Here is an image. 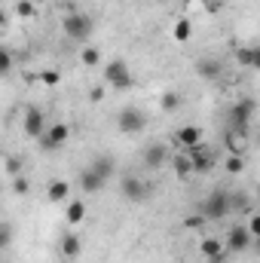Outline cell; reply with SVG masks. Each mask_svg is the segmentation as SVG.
Segmentation results:
<instances>
[{"instance_id": "obj_1", "label": "cell", "mask_w": 260, "mask_h": 263, "mask_svg": "<svg viewBox=\"0 0 260 263\" xmlns=\"http://www.w3.org/2000/svg\"><path fill=\"white\" fill-rule=\"evenodd\" d=\"M62 31H65L67 40L83 43V40H89V37H92L95 22H92V15H86V12H80V9H70L65 18H62Z\"/></svg>"}, {"instance_id": "obj_2", "label": "cell", "mask_w": 260, "mask_h": 263, "mask_svg": "<svg viewBox=\"0 0 260 263\" xmlns=\"http://www.w3.org/2000/svg\"><path fill=\"white\" fill-rule=\"evenodd\" d=\"M230 211H233L230 193H224V190H211L208 196L199 202V214H202L205 220H224Z\"/></svg>"}, {"instance_id": "obj_3", "label": "cell", "mask_w": 260, "mask_h": 263, "mask_svg": "<svg viewBox=\"0 0 260 263\" xmlns=\"http://www.w3.org/2000/svg\"><path fill=\"white\" fill-rule=\"evenodd\" d=\"M104 83L114 89H129L132 86V70L126 65V59H110L104 65Z\"/></svg>"}, {"instance_id": "obj_4", "label": "cell", "mask_w": 260, "mask_h": 263, "mask_svg": "<svg viewBox=\"0 0 260 263\" xmlns=\"http://www.w3.org/2000/svg\"><path fill=\"white\" fill-rule=\"evenodd\" d=\"M251 242H254V236L248 233V227H245V223L230 227V230H227V239H224V245H227V251H230V254H245V251L251 248Z\"/></svg>"}, {"instance_id": "obj_5", "label": "cell", "mask_w": 260, "mask_h": 263, "mask_svg": "<svg viewBox=\"0 0 260 263\" xmlns=\"http://www.w3.org/2000/svg\"><path fill=\"white\" fill-rule=\"evenodd\" d=\"M117 126L123 135H138V132L147 129V114L138 110V107H123L120 117H117Z\"/></svg>"}, {"instance_id": "obj_6", "label": "cell", "mask_w": 260, "mask_h": 263, "mask_svg": "<svg viewBox=\"0 0 260 263\" xmlns=\"http://www.w3.org/2000/svg\"><path fill=\"white\" fill-rule=\"evenodd\" d=\"M120 193H123V199H129V202H144V199L153 193V187L147 181H141L138 175H126L120 181Z\"/></svg>"}, {"instance_id": "obj_7", "label": "cell", "mask_w": 260, "mask_h": 263, "mask_svg": "<svg viewBox=\"0 0 260 263\" xmlns=\"http://www.w3.org/2000/svg\"><path fill=\"white\" fill-rule=\"evenodd\" d=\"M22 129L28 138H34V141H40L43 135H46V117H43V110L40 107H25V117H22Z\"/></svg>"}, {"instance_id": "obj_8", "label": "cell", "mask_w": 260, "mask_h": 263, "mask_svg": "<svg viewBox=\"0 0 260 263\" xmlns=\"http://www.w3.org/2000/svg\"><path fill=\"white\" fill-rule=\"evenodd\" d=\"M254 98H245V101H236L233 104V110H230V123H233V129L236 132H248V123H251V117H254Z\"/></svg>"}, {"instance_id": "obj_9", "label": "cell", "mask_w": 260, "mask_h": 263, "mask_svg": "<svg viewBox=\"0 0 260 263\" xmlns=\"http://www.w3.org/2000/svg\"><path fill=\"white\" fill-rule=\"evenodd\" d=\"M193 70H196V77H202V80L214 83V80H220L224 65H220V59H211V55H205V59H196Z\"/></svg>"}, {"instance_id": "obj_10", "label": "cell", "mask_w": 260, "mask_h": 263, "mask_svg": "<svg viewBox=\"0 0 260 263\" xmlns=\"http://www.w3.org/2000/svg\"><path fill=\"white\" fill-rule=\"evenodd\" d=\"M67 138H70V126L67 123H52L49 129H46V135L40 138V144L46 147V150H55V147H62Z\"/></svg>"}, {"instance_id": "obj_11", "label": "cell", "mask_w": 260, "mask_h": 263, "mask_svg": "<svg viewBox=\"0 0 260 263\" xmlns=\"http://www.w3.org/2000/svg\"><path fill=\"white\" fill-rule=\"evenodd\" d=\"M169 156H172V150H169L165 144H150V147L144 150L141 162H144L147 168H159V165H165V162H169Z\"/></svg>"}, {"instance_id": "obj_12", "label": "cell", "mask_w": 260, "mask_h": 263, "mask_svg": "<svg viewBox=\"0 0 260 263\" xmlns=\"http://www.w3.org/2000/svg\"><path fill=\"white\" fill-rule=\"evenodd\" d=\"M199 254H205L211 263H224V260H227V245H224L220 239H202Z\"/></svg>"}, {"instance_id": "obj_13", "label": "cell", "mask_w": 260, "mask_h": 263, "mask_svg": "<svg viewBox=\"0 0 260 263\" xmlns=\"http://www.w3.org/2000/svg\"><path fill=\"white\" fill-rule=\"evenodd\" d=\"M175 141L184 147V150H193L202 144V129L199 126H181V129L175 132Z\"/></svg>"}, {"instance_id": "obj_14", "label": "cell", "mask_w": 260, "mask_h": 263, "mask_svg": "<svg viewBox=\"0 0 260 263\" xmlns=\"http://www.w3.org/2000/svg\"><path fill=\"white\" fill-rule=\"evenodd\" d=\"M59 251H62V257H65V260H77V257L83 254V242H80V236H77L73 230L62 236V245H59Z\"/></svg>"}, {"instance_id": "obj_15", "label": "cell", "mask_w": 260, "mask_h": 263, "mask_svg": "<svg viewBox=\"0 0 260 263\" xmlns=\"http://www.w3.org/2000/svg\"><path fill=\"white\" fill-rule=\"evenodd\" d=\"M77 184H80V190H83V193H98V190H104V184H107V181H104L98 172H92V168H83Z\"/></svg>"}, {"instance_id": "obj_16", "label": "cell", "mask_w": 260, "mask_h": 263, "mask_svg": "<svg viewBox=\"0 0 260 263\" xmlns=\"http://www.w3.org/2000/svg\"><path fill=\"white\" fill-rule=\"evenodd\" d=\"M46 199L49 202H70V184L67 181H62V178H52L49 184H46Z\"/></svg>"}, {"instance_id": "obj_17", "label": "cell", "mask_w": 260, "mask_h": 263, "mask_svg": "<svg viewBox=\"0 0 260 263\" xmlns=\"http://www.w3.org/2000/svg\"><path fill=\"white\" fill-rule=\"evenodd\" d=\"M187 156H190V165H193V172H208L211 165H214V159H211V153L199 144L193 150H187Z\"/></svg>"}, {"instance_id": "obj_18", "label": "cell", "mask_w": 260, "mask_h": 263, "mask_svg": "<svg viewBox=\"0 0 260 263\" xmlns=\"http://www.w3.org/2000/svg\"><path fill=\"white\" fill-rule=\"evenodd\" d=\"M92 172H98L104 181H110L114 178V172H117V162H114V156H107V153H101V156H95L92 159V165H89Z\"/></svg>"}, {"instance_id": "obj_19", "label": "cell", "mask_w": 260, "mask_h": 263, "mask_svg": "<svg viewBox=\"0 0 260 263\" xmlns=\"http://www.w3.org/2000/svg\"><path fill=\"white\" fill-rule=\"evenodd\" d=\"M65 220L70 223V227H80V223L86 220V202H80V199L67 202L65 205Z\"/></svg>"}, {"instance_id": "obj_20", "label": "cell", "mask_w": 260, "mask_h": 263, "mask_svg": "<svg viewBox=\"0 0 260 263\" xmlns=\"http://www.w3.org/2000/svg\"><path fill=\"white\" fill-rule=\"evenodd\" d=\"M193 37V22L190 18H178L175 25H172V40L175 43H187Z\"/></svg>"}, {"instance_id": "obj_21", "label": "cell", "mask_w": 260, "mask_h": 263, "mask_svg": "<svg viewBox=\"0 0 260 263\" xmlns=\"http://www.w3.org/2000/svg\"><path fill=\"white\" fill-rule=\"evenodd\" d=\"M224 168H227V175H242L245 172V153H230L224 159Z\"/></svg>"}, {"instance_id": "obj_22", "label": "cell", "mask_w": 260, "mask_h": 263, "mask_svg": "<svg viewBox=\"0 0 260 263\" xmlns=\"http://www.w3.org/2000/svg\"><path fill=\"white\" fill-rule=\"evenodd\" d=\"M80 62L86 67H98L101 65V49H98V46H86V49L80 52Z\"/></svg>"}, {"instance_id": "obj_23", "label": "cell", "mask_w": 260, "mask_h": 263, "mask_svg": "<svg viewBox=\"0 0 260 263\" xmlns=\"http://www.w3.org/2000/svg\"><path fill=\"white\" fill-rule=\"evenodd\" d=\"M159 107H162L165 114H175V110L181 107V95H178V92H162V98H159Z\"/></svg>"}, {"instance_id": "obj_24", "label": "cell", "mask_w": 260, "mask_h": 263, "mask_svg": "<svg viewBox=\"0 0 260 263\" xmlns=\"http://www.w3.org/2000/svg\"><path fill=\"white\" fill-rule=\"evenodd\" d=\"M230 205L239 214H251V199L245 196V193H230Z\"/></svg>"}, {"instance_id": "obj_25", "label": "cell", "mask_w": 260, "mask_h": 263, "mask_svg": "<svg viewBox=\"0 0 260 263\" xmlns=\"http://www.w3.org/2000/svg\"><path fill=\"white\" fill-rule=\"evenodd\" d=\"M15 15L34 18V15H37V3H34V0H18V3H15Z\"/></svg>"}, {"instance_id": "obj_26", "label": "cell", "mask_w": 260, "mask_h": 263, "mask_svg": "<svg viewBox=\"0 0 260 263\" xmlns=\"http://www.w3.org/2000/svg\"><path fill=\"white\" fill-rule=\"evenodd\" d=\"M22 168H25L22 156H6V175H9V178H18V175H22Z\"/></svg>"}, {"instance_id": "obj_27", "label": "cell", "mask_w": 260, "mask_h": 263, "mask_svg": "<svg viewBox=\"0 0 260 263\" xmlns=\"http://www.w3.org/2000/svg\"><path fill=\"white\" fill-rule=\"evenodd\" d=\"M12 190H15L18 196H25V193L31 190V184H28V178H25V175H18V178H12Z\"/></svg>"}, {"instance_id": "obj_28", "label": "cell", "mask_w": 260, "mask_h": 263, "mask_svg": "<svg viewBox=\"0 0 260 263\" xmlns=\"http://www.w3.org/2000/svg\"><path fill=\"white\" fill-rule=\"evenodd\" d=\"M245 227H248V233L257 239V236H260V214H254V211H251V214H248V220H245Z\"/></svg>"}, {"instance_id": "obj_29", "label": "cell", "mask_w": 260, "mask_h": 263, "mask_svg": "<svg viewBox=\"0 0 260 263\" xmlns=\"http://www.w3.org/2000/svg\"><path fill=\"white\" fill-rule=\"evenodd\" d=\"M40 80H43L46 86H59V83H62V73H59V70H43Z\"/></svg>"}, {"instance_id": "obj_30", "label": "cell", "mask_w": 260, "mask_h": 263, "mask_svg": "<svg viewBox=\"0 0 260 263\" xmlns=\"http://www.w3.org/2000/svg\"><path fill=\"white\" fill-rule=\"evenodd\" d=\"M251 52H254V49H239V52H236V59H239L242 67H251Z\"/></svg>"}, {"instance_id": "obj_31", "label": "cell", "mask_w": 260, "mask_h": 263, "mask_svg": "<svg viewBox=\"0 0 260 263\" xmlns=\"http://www.w3.org/2000/svg\"><path fill=\"white\" fill-rule=\"evenodd\" d=\"M0 70H3V77H9V70H12V55L9 52L0 55Z\"/></svg>"}, {"instance_id": "obj_32", "label": "cell", "mask_w": 260, "mask_h": 263, "mask_svg": "<svg viewBox=\"0 0 260 263\" xmlns=\"http://www.w3.org/2000/svg\"><path fill=\"white\" fill-rule=\"evenodd\" d=\"M0 230H3V236H0V245H3V248H9V242H12V227H9V223H3Z\"/></svg>"}, {"instance_id": "obj_33", "label": "cell", "mask_w": 260, "mask_h": 263, "mask_svg": "<svg viewBox=\"0 0 260 263\" xmlns=\"http://www.w3.org/2000/svg\"><path fill=\"white\" fill-rule=\"evenodd\" d=\"M251 67L260 70V46H254V52H251Z\"/></svg>"}, {"instance_id": "obj_34", "label": "cell", "mask_w": 260, "mask_h": 263, "mask_svg": "<svg viewBox=\"0 0 260 263\" xmlns=\"http://www.w3.org/2000/svg\"><path fill=\"white\" fill-rule=\"evenodd\" d=\"M89 98H92V101H101V98H104V92H101V89H92V92H89Z\"/></svg>"}, {"instance_id": "obj_35", "label": "cell", "mask_w": 260, "mask_h": 263, "mask_svg": "<svg viewBox=\"0 0 260 263\" xmlns=\"http://www.w3.org/2000/svg\"><path fill=\"white\" fill-rule=\"evenodd\" d=\"M251 251H254V254H257V257H260V236H257V239H254V242H251Z\"/></svg>"}, {"instance_id": "obj_36", "label": "cell", "mask_w": 260, "mask_h": 263, "mask_svg": "<svg viewBox=\"0 0 260 263\" xmlns=\"http://www.w3.org/2000/svg\"><path fill=\"white\" fill-rule=\"evenodd\" d=\"M34 3H37V6H43V3H49V0H34Z\"/></svg>"}, {"instance_id": "obj_37", "label": "cell", "mask_w": 260, "mask_h": 263, "mask_svg": "<svg viewBox=\"0 0 260 263\" xmlns=\"http://www.w3.org/2000/svg\"><path fill=\"white\" fill-rule=\"evenodd\" d=\"M257 144H260V135H257Z\"/></svg>"}]
</instances>
